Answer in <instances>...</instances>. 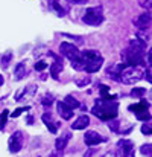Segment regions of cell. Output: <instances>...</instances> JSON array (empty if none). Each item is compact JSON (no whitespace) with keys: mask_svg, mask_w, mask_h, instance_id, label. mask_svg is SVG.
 <instances>
[{"mask_svg":"<svg viewBox=\"0 0 152 157\" xmlns=\"http://www.w3.org/2000/svg\"><path fill=\"white\" fill-rule=\"evenodd\" d=\"M129 48H132V49H135V51L143 52V51L146 49V41H143V40H140V38H134V40H131Z\"/></svg>","mask_w":152,"mask_h":157,"instance_id":"16","label":"cell"},{"mask_svg":"<svg viewBox=\"0 0 152 157\" xmlns=\"http://www.w3.org/2000/svg\"><path fill=\"white\" fill-rule=\"evenodd\" d=\"M126 69V64H114V66H111L109 69H108V75L111 76V79H114V81H119L120 82V75H122V72Z\"/></svg>","mask_w":152,"mask_h":157,"instance_id":"10","label":"cell"},{"mask_svg":"<svg viewBox=\"0 0 152 157\" xmlns=\"http://www.w3.org/2000/svg\"><path fill=\"white\" fill-rule=\"evenodd\" d=\"M8 116H9V111H8V110H3V111L0 113V130L5 128L6 121H8Z\"/></svg>","mask_w":152,"mask_h":157,"instance_id":"22","label":"cell"},{"mask_svg":"<svg viewBox=\"0 0 152 157\" xmlns=\"http://www.w3.org/2000/svg\"><path fill=\"white\" fill-rule=\"evenodd\" d=\"M52 6L56 9V12H58L59 15H64V14H65V11H64V9H62V8L58 5V2H56V0H52Z\"/></svg>","mask_w":152,"mask_h":157,"instance_id":"27","label":"cell"},{"mask_svg":"<svg viewBox=\"0 0 152 157\" xmlns=\"http://www.w3.org/2000/svg\"><path fill=\"white\" fill-rule=\"evenodd\" d=\"M84 140H85V145L95 147V145H99L102 142H105V137H102L101 134L96 133V131H87L85 136H84Z\"/></svg>","mask_w":152,"mask_h":157,"instance_id":"8","label":"cell"},{"mask_svg":"<svg viewBox=\"0 0 152 157\" xmlns=\"http://www.w3.org/2000/svg\"><path fill=\"white\" fill-rule=\"evenodd\" d=\"M59 52H61V55H64L65 58H69L70 61H76V59L81 58L79 49H78L75 44H72V43H61Z\"/></svg>","mask_w":152,"mask_h":157,"instance_id":"5","label":"cell"},{"mask_svg":"<svg viewBox=\"0 0 152 157\" xmlns=\"http://www.w3.org/2000/svg\"><path fill=\"white\" fill-rule=\"evenodd\" d=\"M140 6L145 9H152V0H140Z\"/></svg>","mask_w":152,"mask_h":157,"instance_id":"29","label":"cell"},{"mask_svg":"<svg viewBox=\"0 0 152 157\" xmlns=\"http://www.w3.org/2000/svg\"><path fill=\"white\" fill-rule=\"evenodd\" d=\"M56 108H58V113H59V116H61L62 119H65V121L72 119V116H73V110L65 104L64 101H58Z\"/></svg>","mask_w":152,"mask_h":157,"instance_id":"11","label":"cell"},{"mask_svg":"<svg viewBox=\"0 0 152 157\" xmlns=\"http://www.w3.org/2000/svg\"><path fill=\"white\" fill-rule=\"evenodd\" d=\"M148 63H149V66L152 67V48L149 49V52H148Z\"/></svg>","mask_w":152,"mask_h":157,"instance_id":"37","label":"cell"},{"mask_svg":"<svg viewBox=\"0 0 152 157\" xmlns=\"http://www.w3.org/2000/svg\"><path fill=\"white\" fill-rule=\"evenodd\" d=\"M49 157H62V151H58V150H56V151H55V153H52Z\"/></svg>","mask_w":152,"mask_h":157,"instance_id":"36","label":"cell"},{"mask_svg":"<svg viewBox=\"0 0 152 157\" xmlns=\"http://www.w3.org/2000/svg\"><path fill=\"white\" fill-rule=\"evenodd\" d=\"M41 102H43V105H52L53 104V96L52 95H44Z\"/></svg>","mask_w":152,"mask_h":157,"instance_id":"26","label":"cell"},{"mask_svg":"<svg viewBox=\"0 0 152 157\" xmlns=\"http://www.w3.org/2000/svg\"><path fill=\"white\" fill-rule=\"evenodd\" d=\"M2 84H3V78L0 76V86H2Z\"/></svg>","mask_w":152,"mask_h":157,"instance_id":"39","label":"cell"},{"mask_svg":"<svg viewBox=\"0 0 152 157\" xmlns=\"http://www.w3.org/2000/svg\"><path fill=\"white\" fill-rule=\"evenodd\" d=\"M142 133H143V134H152V125H146V124H145V125L142 127Z\"/></svg>","mask_w":152,"mask_h":157,"instance_id":"32","label":"cell"},{"mask_svg":"<svg viewBox=\"0 0 152 157\" xmlns=\"http://www.w3.org/2000/svg\"><path fill=\"white\" fill-rule=\"evenodd\" d=\"M117 111H119V102L116 101H105L99 99L96 101V104L93 107L91 113L99 117L101 121H113L117 117Z\"/></svg>","mask_w":152,"mask_h":157,"instance_id":"1","label":"cell"},{"mask_svg":"<svg viewBox=\"0 0 152 157\" xmlns=\"http://www.w3.org/2000/svg\"><path fill=\"white\" fill-rule=\"evenodd\" d=\"M122 61L123 64H129V66H142L145 67V58H143V52L135 51L132 48H128L122 52Z\"/></svg>","mask_w":152,"mask_h":157,"instance_id":"3","label":"cell"},{"mask_svg":"<svg viewBox=\"0 0 152 157\" xmlns=\"http://www.w3.org/2000/svg\"><path fill=\"white\" fill-rule=\"evenodd\" d=\"M140 151H142V154H143V156L152 157V144H146V145H143V147L140 148Z\"/></svg>","mask_w":152,"mask_h":157,"instance_id":"24","label":"cell"},{"mask_svg":"<svg viewBox=\"0 0 152 157\" xmlns=\"http://www.w3.org/2000/svg\"><path fill=\"white\" fill-rule=\"evenodd\" d=\"M47 67V64L44 63V61H38L37 64H35V70H38V72H41V70H44Z\"/></svg>","mask_w":152,"mask_h":157,"instance_id":"31","label":"cell"},{"mask_svg":"<svg viewBox=\"0 0 152 157\" xmlns=\"http://www.w3.org/2000/svg\"><path fill=\"white\" fill-rule=\"evenodd\" d=\"M70 137H72V134H70V133H64L61 137H58V139H56V142H55V148H56L58 151H62V150L67 147V144H69Z\"/></svg>","mask_w":152,"mask_h":157,"instance_id":"14","label":"cell"},{"mask_svg":"<svg viewBox=\"0 0 152 157\" xmlns=\"http://www.w3.org/2000/svg\"><path fill=\"white\" fill-rule=\"evenodd\" d=\"M87 25L90 26H98L103 21V12H102L101 6H93V8H88L85 11V15L82 18Z\"/></svg>","mask_w":152,"mask_h":157,"instance_id":"4","label":"cell"},{"mask_svg":"<svg viewBox=\"0 0 152 157\" xmlns=\"http://www.w3.org/2000/svg\"><path fill=\"white\" fill-rule=\"evenodd\" d=\"M90 76H81V78H76L75 79V82H76V86L78 87H84V86H87V84H90Z\"/></svg>","mask_w":152,"mask_h":157,"instance_id":"20","label":"cell"},{"mask_svg":"<svg viewBox=\"0 0 152 157\" xmlns=\"http://www.w3.org/2000/svg\"><path fill=\"white\" fill-rule=\"evenodd\" d=\"M41 119H43V122L46 124V127L49 128V131H50V133H53V134H55V133L58 131V128H56V124H55V122L52 121L50 114H47V113H44Z\"/></svg>","mask_w":152,"mask_h":157,"instance_id":"15","label":"cell"},{"mask_svg":"<svg viewBox=\"0 0 152 157\" xmlns=\"http://www.w3.org/2000/svg\"><path fill=\"white\" fill-rule=\"evenodd\" d=\"M88 125H90V117L85 116V114H82V116H79V117L72 124V128H73V130H85Z\"/></svg>","mask_w":152,"mask_h":157,"instance_id":"12","label":"cell"},{"mask_svg":"<svg viewBox=\"0 0 152 157\" xmlns=\"http://www.w3.org/2000/svg\"><path fill=\"white\" fill-rule=\"evenodd\" d=\"M64 102L69 105L72 110H75V108H78V107H81V102L75 98V96H72V95H67L65 96V99H64Z\"/></svg>","mask_w":152,"mask_h":157,"instance_id":"18","label":"cell"},{"mask_svg":"<svg viewBox=\"0 0 152 157\" xmlns=\"http://www.w3.org/2000/svg\"><path fill=\"white\" fill-rule=\"evenodd\" d=\"M28 110H29V107H20V108H17V110L12 113V117H18L23 111H28Z\"/></svg>","mask_w":152,"mask_h":157,"instance_id":"28","label":"cell"},{"mask_svg":"<svg viewBox=\"0 0 152 157\" xmlns=\"http://www.w3.org/2000/svg\"><path fill=\"white\" fill-rule=\"evenodd\" d=\"M11 59H12V53H11V52L5 53V55L2 56V67H3V69H6V67L9 66Z\"/></svg>","mask_w":152,"mask_h":157,"instance_id":"23","label":"cell"},{"mask_svg":"<svg viewBox=\"0 0 152 157\" xmlns=\"http://www.w3.org/2000/svg\"><path fill=\"white\" fill-rule=\"evenodd\" d=\"M93 154H95V150H88V151L85 153V156L84 157H93Z\"/></svg>","mask_w":152,"mask_h":157,"instance_id":"38","label":"cell"},{"mask_svg":"<svg viewBox=\"0 0 152 157\" xmlns=\"http://www.w3.org/2000/svg\"><path fill=\"white\" fill-rule=\"evenodd\" d=\"M143 76H145V67H142V66H131V67H126L122 72L120 82L128 84V86H132V84L139 82Z\"/></svg>","mask_w":152,"mask_h":157,"instance_id":"2","label":"cell"},{"mask_svg":"<svg viewBox=\"0 0 152 157\" xmlns=\"http://www.w3.org/2000/svg\"><path fill=\"white\" fill-rule=\"evenodd\" d=\"M117 125H119V124H117L116 121H114V122H111V121H109V127H111V130H113V131H119Z\"/></svg>","mask_w":152,"mask_h":157,"instance_id":"34","label":"cell"},{"mask_svg":"<svg viewBox=\"0 0 152 157\" xmlns=\"http://www.w3.org/2000/svg\"><path fill=\"white\" fill-rule=\"evenodd\" d=\"M148 108H149V104L146 101H142V102H139V104H135V105H129V110L134 111L135 114L137 113H142V111H148Z\"/></svg>","mask_w":152,"mask_h":157,"instance_id":"17","label":"cell"},{"mask_svg":"<svg viewBox=\"0 0 152 157\" xmlns=\"http://www.w3.org/2000/svg\"><path fill=\"white\" fill-rule=\"evenodd\" d=\"M49 55H52V56L55 58V63L52 64V67H50V75L56 79V78H58V75H59V72L62 70V61H61L56 55H53L52 52H49Z\"/></svg>","mask_w":152,"mask_h":157,"instance_id":"13","label":"cell"},{"mask_svg":"<svg viewBox=\"0 0 152 157\" xmlns=\"http://www.w3.org/2000/svg\"><path fill=\"white\" fill-rule=\"evenodd\" d=\"M145 93H146V89H142V87H137V89L131 90V96L132 98H142Z\"/></svg>","mask_w":152,"mask_h":157,"instance_id":"21","label":"cell"},{"mask_svg":"<svg viewBox=\"0 0 152 157\" xmlns=\"http://www.w3.org/2000/svg\"><path fill=\"white\" fill-rule=\"evenodd\" d=\"M143 78H146L152 84V67L151 66H149V69H145V76H143Z\"/></svg>","mask_w":152,"mask_h":157,"instance_id":"30","label":"cell"},{"mask_svg":"<svg viewBox=\"0 0 152 157\" xmlns=\"http://www.w3.org/2000/svg\"><path fill=\"white\" fill-rule=\"evenodd\" d=\"M102 157H120V154L116 153V151H108V153H105Z\"/></svg>","mask_w":152,"mask_h":157,"instance_id":"33","label":"cell"},{"mask_svg":"<svg viewBox=\"0 0 152 157\" xmlns=\"http://www.w3.org/2000/svg\"><path fill=\"white\" fill-rule=\"evenodd\" d=\"M120 148H122V156L123 157H134L135 156V151H134V144L128 139H122L119 140L117 144Z\"/></svg>","mask_w":152,"mask_h":157,"instance_id":"9","label":"cell"},{"mask_svg":"<svg viewBox=\"0 0 152 157\" xmlns=\"http://www.w3.org/2000/svg\"><path fill=\"white\" fill-rule=\"evenodd\" d=\"M134 25L139 28V29H146V28H149L152 25V14L151 12H143V14H140L135 20H134Z\"/></svg>","mask_w":152,"mask_h":157,"instance_id":"7","label":"cell"},{"mask_svg":"<svg viewBox=\"0 0 152 157\" xmlns=\"http://www.w3.org/2000/svg\"><path fill=\"white\" fill-rule=\"evenodd\" d=\"M135 117H137L139 121H149V119H151V114H149L148 111H142V113H137Z\"/></svg>","mask_w":152,"mask_h":157,"instance_id":"25","label":"cell"},{"mask_svg":"<svg viewBox=\"0 0 152 157\" xmlns=\"http://www.w3.org/2000/svg\"><path fill=\"white\" fill-rule=\"evenodd\" d=\"M69 3H73V5H81V3H85L87 0H67Z\"/></svg>","mask_w":152,"mask_h":157,"instance_id":"35","label":"cell"},{"mask_svg":"<svg viewBox=\"0 0 152 157\" xmlns=\"http://www.w3.org/2000/svg\"><path fill=\"white\" fill-rule=\"evenodd\" d=\"M21 144H23V134H21V131H15L9 139V151L18 153L21 150Z\"/></svg>","mask_w":152,"mask_h":157,"instance_id":"6","label":"cell"},{"mask_svg":"<svg viewBox=\"0 0 152 157\" xmlns=\"http://www.w3.org/2000/svg\"><path fill=\"white\" fill-rule=\"evenodd\" d=\"M24 73H26V66H24V63L17 64V67H15V79H21V78L24 76Z\"/></svg>","mask_w":152,"mask_h":157,"instance_id":"19","label":"cell"}]
</instances>
